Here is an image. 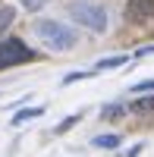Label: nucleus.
Wrapping results in <instances>:
<instances>
[{"mask_svg": "<svg viewBox=\"0 0 154 157\" xmlns=\"http://www.w3.org/2000/svg\"><path fill=\"white\" fill-rule=\"evenodd\" d=\"M35 32H38V38L44 41V47L57 50V54H63V50H72V47H75V32L69 29V25H63V22L44 19V22L35 25Z\"/></svg>", "mask_w": 154, "mask_h": 157, "instance_id": "f257e3e1", "label": "nucleus"}, {"mask_svg": "<svg viewBox=\"0 0 154 157\" xmlns=\"http://www.w3.org/2000/svg\"><path fill=\"white\" fill-rule=\"evenodd\" d=\"M69 16L85 25L91 32H107V10L98 3H88V0H79V3H69Z\"/></svg>", "mask_w": 154, "mask_h": 157, "instance_id": "f03ea898", "label": "nucleus"}, {"mask_svg": "<svg viewBox=\"0 0 154 157\" xmlns=\"http://www.w3.org/2000/svg\"><path fill=\"white\" fill-rule=\"evenodd\" d=\"M32 57H35V54L25 47V41H16V38H6V41H0V69L19 66V63L32 60Z\"/></svg>", "mask_w": 154, "mask_h": 157, "instance_id": "7ed1b4c3", "label": "nucleus"}, {"mask_svg": "<svg viewBox=\"0 0 154 157\" xmlns=\"http://www.w3.org/2000/svg\"><path fill=\"white\" fill-rule=\"evenodd\" d=\"M126 16H129L132 22H148L154 16V0H129Z\"/></svg>", "mask_w": 154, "mask_h": 157, "instance_id": "20e7f679", "label": "nucleus"}, {"mask_svg": "<svg viewBox=\"0 0 154 157\" xmlns=\"http://www.w3.org/2000/svg\"><path fill=\"white\" fill-rule=\"evenodd\" d=\"M44 110L41 107H32V110H19L16 116H13V126H22V123H29V120H38Z\"/></svg>", "mask_w": 154, "mask_h": 157, "instance_id": "39448f33", "label": "nucleus"}, {"mask_svg": "<svg viewBox=\"0 0 154 157\" xmlns=\"http://www.w3.org/2000/svg\"><path fill=\"white\" fill-rule=\"evenodd\" d=\"M13 19H16V10H13L10 3H3V6H0V32H6L13 25Z\"/></svg>", "mask_w": 154, "mask_h": 157, "instance_id": "423d86ee", "label": "nucleus"}, {"mask_svg": "<svg viewBox=\"0 0 154 157\" xmlns=\"http://www.w3.org/2000/svg\"><path fill=\"white\" fill-rule=\"evenodd\" d=\"M91 145L94 148H120V135H94Z\"/></svg>", "mask_w": 154, "mask_h": 157, "instance_id": "0eeeda50", "label": "nucleus"}, {"mask_svg": "<svg viewBox=\"0 0 154 157\" xmlns=\"http://www.w3.org/2000/svg\"><path fill=\"white\" fill-rule=\"evenodd\" d=\"M129 110H135V113H148V110H154V94H151V98H142V101H132Z\"/></svg>", "mask_w": 154, "mask_h": 157, "instance_id": "6e6552de", "label": "nucleus"}, {"mask_svg": "<svg viewBox=\"0 0 154 157\" xmlns=\"http://www.w3.org/2000/svg\"><path fill=\"white\" fill-rule=\"evenodd\" d=\"M120 113H126V101L110 104V107H104V110H101V116H104V120H113V116H120Z\"/></svg>", "mask_w": 154, "mask_h": 157, "instance_id": "1a4fd4ad", "label": "nucleus"}, {"mask_svg": "<svg viewBox=\"0 0 154 157\" xmlns=\"http://www.w3.org/2000/svg\"><path fill=\"white\" fill-rule=\"evenodd\" d=\"M126 57H110V60H101L98 63V69H113V66H123Z\"/></svg>", "mask_w": 154, "mask_h": 157, "instance_id": "9d476101", "label": "nucleus"}, {"mask_svg": "<svg viewBox=\"0 0 154 157\" xmlns=\"http://www.w3.org/2000/svg\"><path fill=\"white\" fill-rule=\"evenodd\" d=\"M82 78H91L88 72H69V75H63V85H72V82H82Z\"/></svg>", "mask_w": 154, "mask_h": 157, "instance_id": "9b49d317", "label": "nucleus"}, {"mask_svg": "<svg viewBox=\"0 0 154 157\" xmlns=\"http://www.w3.org/2000/svg\"><path fill=\"white\" fill-rule=\"evenodd\" d=\"M72 123H79V113H75V116H66V120H63V123L57 126V132H66V129H69Z\"/></svg>", "mask_w": 154, "mask_h": 157, "instance_id": "f8f14e48", "label": "nucleus"}, {"mask_svg": "<svg viewBox=\"0 0 154 157\" xmlns=\"http://www.w3.org/2000/svg\"><path fill=\"white\" fill-rule=\"evenodd\" d=\"M22 6H25V10H41L44 0H22Z\"/></svg>", "mask_w": 154, "mask_h": 157, "instance_id": "ddd939ff", "label": "nucleus"}, {"mask_svg": "<svg viewBox=\"0 0 154 157\" xmlns=\"http://www.w3.org/2000/svg\"><path fill=\"white\" fill-rule=\"evenodd\" d=\"M132 91H154V78H151V82H138Z\"/></svg>", "mask_w": 154, "mask_h": 157, "instance_id": "4468645a", "label": "nucleus"}]
</instances>
